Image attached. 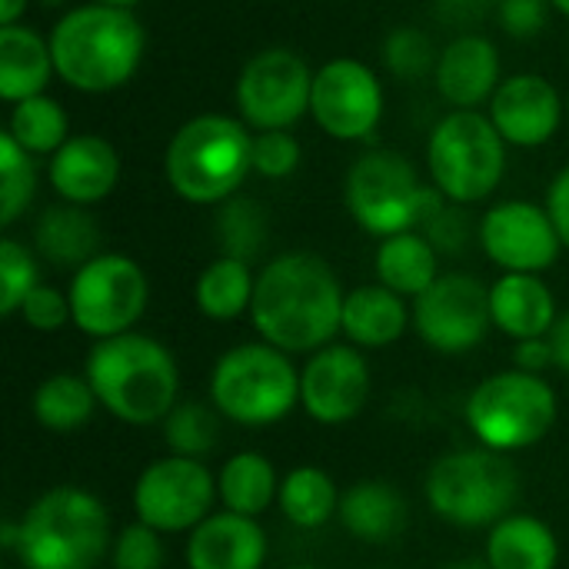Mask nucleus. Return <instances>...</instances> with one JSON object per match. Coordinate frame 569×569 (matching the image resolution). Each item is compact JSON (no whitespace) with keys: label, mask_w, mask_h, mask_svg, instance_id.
Masks as SVG:
<instances>
[{"label":"nucleus","mask_w":569,"mask_h":569,"mask_svg":"<svg viewBox=\"0 0 569 569\" xmlns=\"http://www.w3.org/2000/svg\"><path fill=\"white\" fill-rule=\"evenodd\" d=\"M343 287L333 267L307 250L280 253L257 273L250 323L257 337L290 357L333 343L343 323Z\"/></svg>","instance_id":"1"},{"label":"nucleus","mask_w":569,"mask_h":569,"mask_svg":"<svg viewBox=\"0 0 569 569\" xmlns=\"http://www.w3.org/2000/svg\"><path fill=\"white\" fill-rule=\"evenodd\" d=\"M83 377L90 380L100 410L127 427L163 423L180 403V367L170 347L147 333H120L97 340Z\"/></svg>","instance_id":"2"},{"label":"nucleus","mask_w":569,"mask_h":569,"mask_svg":"<svg viewBox=\"0 0 569 569\" xmlns=\"http://www.w3.org/2000/svg\"><path fill=\"white\" fill-rule=\"evenodd\" d=\"M57 77L80 93H110L140 70L147 33L133 10L80 3L70 7L50 30Z\"/></svg>","instance_id":"3"},{"label":"nucleus","mask_w":569,"mask_h":569,"mask_svg":"<svg viewBox=\"0 0 569 569\" xmlns=\"http://www.w3.org/2000/svg\"><path fill=\"white\" fill-rule=\"evenodd\" d=\"M110 550V510L83 487L43 490L13 523V553L23 569H97Z\"/></svg>","instance_id":"4"},{"label":"nucleus","mask_w":569,"mask_h":569,"mask_svg":"<svg viewBox=\"0 0 569 569\" xmlns=\"http://www.w3.org/2000/svg\"><path fill=\"white\" fill-rule=\"evenodd\" d=\"M170 190L193 207H220L253 173V133L227 113H200L177 127L163 157Z\"/></svg>","instance_id":"5"},{"label":"nucleus","mask_w":569,"mask_h":569,"mask_svg":"<svg viewBox=\"0 0 569 569\" xmlns=\"http://www.w3.org/2000/svg\"><path fill=\"white\" fill-rule=\"evenodd\" d=\"M343 203L357 227L377 240L427 227L443 207V193L423 183L417 167L397 150H367L343 177Z\"/></svg>","instance_id":"6"},{"label":"nucleus","mask_w":569,"mask_h":569,"mask_svg":"<svg viewBox=\"0 0 569 569\" xmlns=\"http://www.w3.org/2000/svg\"><path fill=\"white\" fill-rule=\"evenodd\" d=\"M423 490L430 510L443 523L460 530H490L513 513L520 497V473L507 453L477 443L437 457Z\"/></svg>","instance_id":"7"},{"label":"nucleus","mask_w":569,"mask_h":569,"mask_svg":"<svg viewBox=\"0 0 569 569\" xmlns=\"http://www.w3.org/2000/svg\"><path fill=\"white\" fill-rule=\"evenodd\" d=\"M210 403L230 423L273 427L300 407V367L263 340L237 343L210 370Z\"/></svg>","instance_id":"8"},{"label":"nucleus","mask_w":569,"mask_h":569,"mask_svg":"<svg viewBox=\"0 0 569 569\" xmlns=\"http://www.w3.org/2000/svg\"><path fill=\"white\" fill-rule=\"evenodd\" d=\"M463 417L480 447L510 457L550 437L560 417V400L540 373L510 367L473 387Z\"/></svg>","instance_id":"9"},{"label":"nucleus","mask_w":569,"mask_h":569,"mask_svg":"<svg viewBox=\"0 0 569 569\" xmlns=\"http://www.w3.org/2000/svg\"><path fill=\"white\" fill-rule=\"evenodd\" d=\"M507 140L480 110H450L427 140L430 183L447 203L470 207L487 200L507 173Z\"/></svg>","instance_id":"10"},{"label":"nucleus","mask_w":569,"mask_h":569,"mask_svg":"<svg viewBox=\"0 0 569 569\" xmlns=\"http://www.w3.org/2000/svg\"><path fill=\"white\" fill-rule=\"evenodd\" d=\"M67 297L73 327L97 343L130 333L140 323L150 303V280L133 257L107 250L73 270Z\"/></svg>","instance_id":"11"},{"label":"nucleus","mask_w":569,"mask_h":569,"mask_svg":"<svg viewBox=\"0 0 569 569\" xmlns=\"http://www.w3.org/2000/svg\"><path fill=\"white\" fill-rule=\"evenodd\" d=\"M130 503L133 517L163 537L193 533L210 513H217V477L203 460L167 453L140 470Z\"/></svg>","instance_id":"12"},{"label":"nucleus","mask_w":569,"mask_h":569,"mask_svg":"<svg viewBox=\"0 0 569 569\" xmlns=\"http://www.w3.org/2000/svg\"><path fill=\"white\" fill-rule=\"evenodd\" d=\"M310 63L290 47H267L253 53L237 77V110L250 130H290L310 113L313 97Z\"/></svg>","instance_id":"13"},{"label":"nucleus","mask_w":569,"mask_h":569,"mask_svg":"<svg viewBox=\"0 0 569 569\" xmlns=\"http://www.w3.org/2000/svg\"><path fill=\"white\" fill-rule=\"evenodd\" d=\"M410 310L417 337L443 357L477 350L493 330L490 287L480 277L460 270L440 273L437 283L410 303Z\"/></svg>","instance_id":"14"},{"label":"nucleus","mask_w":569,"mask_h":569,"mask_svg":"<svg viewBox=\"0 0 569 569\" xmlns=\"http://www.w3.org/2000/svg\"><path fill=\"white\" fill-rule=\"evenodd\" d=\"M383 83L363 60L333 57L313 73L310 117L327 137L343 143L370 140L383 120Z\"/></svg>","instance_id":"15"},{"label":"nucleus","mask_w":569,"mask_h":569,"mask_svg":"<svg viewBox=\"0 0 569 569\" xmlns=\"http://www.w3.org/2000/svg\"><path fill=\"white\" fill-rule=\"evenodd\" d=\"M480 247L503 273H543L560 260L563 240L547 207L500 200L480 220Z\"/></svg>","instance_id":"16"},{"label":"nucleus","mask_w":569,"mask_h":569,"mask_svg":"<svg viewBox=\"0 0 569 569\" xmlns=\"http://www.w3.org/2000/svg\"><path fill=\"white\" fill-rule=\"evenodd\" d=\"M373 393V373L353 343H330L300 367V410L323 427L357 420Z\"/></svg>","instance_id":"17"},{"label":"nucleus","mask_w":569,"mask_h":569,"mask_svg":"<svg viewBox=\"0 0 569 569\" xmlns=\"http://www.w3.org/2000/svg\"><path fill=\"white\" fill-rule=\"evenodd\" d=\"M490 107V120L500 130V137L510 147H543L557 137L560 123L567 120V97H560V90L540 77V73H513L507 77Z\"/></svg>","instance_id":"18"},{"label":"nucleus","mask_w":569,"mask_h":569,"mask_svg":"<svg viewBox=\"0 0 569 569\" xmlns=\"http://www.w3.org/2000/svg\"><path fill=\"white\" fill-rule=\"evenodd\" d=\"M53 193L73 207L107 200L120 183V153L100 133H73L47 163Z\"/></svg>","instance_id":"19"},{"label":"nucleus","mask_w":569,"mask_h":569,"mask_svg":"<svg viewBox=\"0 0 569 569\" xmlns=\"http://www.w3.org/2000/svg\"><path fill=\"white\" fill-rule=\"evenodd\" d=\"M500 50L490 37L483 33H457L437 57L433 83L437 93L453 107V110H480L483 103L493 100L497 87L503 83L500 77Z\"/></svg>","instance_id":"20"},{"label":"nucleus","mask_w":569,"mask_h":569,"mask_svg":"<svg viewBox=\"0 0 569 569\" xmlns=\"http://www.w3.org/2000/svg\"><path fill=\"white\" fill-rule=\"evenodd\" d=\"M267 557L270 540L253 517L217 510L187 533V569H263Z\"/></svg>","instance_id":"21"},{"label":"nucleus","mask_w":569,"mask_h":569,"mask_svg":"<svg viewBox=\"0 0 569 569\" xmlns=\"http://www.w3.org/2000/svg\"><path fill=\"white\" fill-rule=\"evenodd\" d=\"M490 317L493 330L513 343L550 337L560 310L557 297L540 273H503L490 283Z\"/></svg>","instance_id":"22"},{"label":"nucleus","mask_w":569,"mask_h":569,"mask_svg":"<svg viewBox=\"0 0 569 569\" xmlns=\"http://www.w3.org/2000/svg\"><path fill=\"white\" fill-rule=\"evenodd\" d=\"M413 327L410 300L393 293L383 283L353 287L343 300V323L340 333L357 350H383L393 347Z\"/></svg>","instance_id":"23"},{"label":"nucleus","mask_w":569,"mask_h":569,"mask_svg":"<svg viewBox=\"0 0 569 569\" xmlns=\"http://www.w3.org/2000/svg\"><path fill=\"white\" fill-rule=\"evenodd\" d=\"M340 527L370 547H383L397 540L407 527V500L387 480H357L340 497Z\"/></svg>","instance_id":"24"},{"label":"nucleus","mask_w":569,"mask_h":569,"mask_svg":"<svg viewBox=\"0 0 569 569\" xmlns=\"http://www.w3.org/2000/svg\"><path fill=\"white\" fill-rule=\"evenodd\" d=\"M33 247L47 263H53L60 270H80L97 253H103L100 250V227L90 217V210L63 203V200L57 207H47L37 217Z\"/></svg>","instance_id":"25"},{"label":"nucleus","mask_w":569,"mask_h":569,"mask_svg":"<svg viewBox=\"0 0 569 569\" xmlns=\"http://www.w3.org/2000/svg\"><path fill=\"white\" fill-rule=\"evenodd\" d=\"M53 73L57 70L47 37L23 23L0 27V97L10 107L40 97Z\"/></svg>","instance_id":"26"},{"label":"nucleus","mask_w":569,"mask_h":569,"mask_svg":"<svg viewBox=\"0 0 569 569\" xmlns=\"http://www.w3.org/2000/svg\"><path fill=\"white\" fill-rule=\"evenodd\" d=\"M483 560L490 569H557L560 540L533 513H510L487 533Z\"/></svg>","instance_id":"27"},{"label":"nucleus","mask_w":569,"mask_h":569,"mask_svg":"<svg viewBox=\"0 0 569 569\" xmlns=\"http://www.w3.org/2000/svg\"><path fill=\"white\" fill-rule=\"evenodd\" d=\"M373 270H377V283L390 287L393 293H400L413 303L423 290H430L437 283L440 250L420 230L397 233V237L380 240L377 257H373Z\"/></svg>","instance_id":"28"},{"label":"nucleus","mask_w":569,"mask_h":569,"mask_svg":"<svg viewBox=\"0 0 569 569\" xmlns=\"http://www.w3.org/2000/svg\"><path fill=\"white\" fill-rule=\"evenodd\" d=\"M280 480L283 477H277V467L270 457H263L257 450H240L217 470L220 507L230 513L260 520L277 503Z\"/></svg>","instance_id":"29"},{"label":"nucleus","mask_w":569,"mask_h":569,"mask_svg":"<svg viewBox=\"0 0 569 569\" xmlns=\"http://www.w3.org/2000/svg\"><path fill=\"white\" fill-rule=\"evenodd\" d=\"M253 290H257V273L250 270V263L220 253L217 260H210L200 270L197 287H193V300L207 320L230 323V320H240L243 313H250Z\"/></svg>","instance_id":"30"},{"label":"nucleus","mask_w":569,"mask_h":569,"mask_svg":"<svg viewBox=\"0 0 569 569\" xmlns=\"http://www.w3.org/2000/svg\"><path fill=\"white\" fill-rule=\"evenodd\" d=\"M33 420L50 433H73L93 420L100 400L83 373H50L33 390Z\"/></svg>","instance_id":"31"},{"label":"nucleus","mask_w":569,"mask_h":569,"mask_svg":"<svg viewBox=\"0 0 569 569\" xmlns=\"http://www.w3.org/2000/svg\"><path fill=\"white\" fill-rule=\"evenodd\" d=\"M340 487L333 477L320 467H293L280 480V497L277 507L287 523L300 530H320L340 513Z\"/></svg>","instance_id":"32"},{"label":"nucleus","mask_w":569,"mask_h":569,"mask_svg":"<svg viewBox=\"0 0 569 569\" xmlns=\"http://www.w3.org/2000/svg\"><path fill=\"white\" fill-rule=\"evenodd\" d=\"M7 133L33 157H53L73 137L67 110L47 93L13 103L10 120H7Z\"/></svg>","instance_id":"33"},{"label":"nucleus","mask_w":569,"mask_h":569,"mask_svg":"<svg viewBox=\"0 0 569 569\" xmlns=\"http://www.w3.org/2000/svg\"><path fill=\"white\" fill-rule=\"evenodd\" d=\"M220 413L213 403L203 400H180L163 427V443L173 457H190V460H207L217 443H220Z\"/></svg>","instance_id":"34"},{"label":"nucleus","mask_w":569,"mask_h":569,"mask_svg":"<svg viewBox=\"0 0 569 569\" xmlns=\"http://www.w3.org/2000/svg\"><path fill=\"white\" fill-rule=\"evenodd\" d=\"M267 233H270V223H267V213L257 200L250 197H233L227 203H220V217H217V237H220V247L227 257H237V260H253L263 243H267Z\"/></svg>","instance_id":"35"},{"label":"nucleus","mask_w":569,"mask_h":569,"mask_svg":"<svg viewBox=\"0 0 569 569\" xmlns=\"http://www.w3.org/2000/svg\"><path fill=\"white\" fill-rule=\"evenodd\" d=\"M37 193L33 153H27L7 130L0 133V223L13 227Z\"/></svg>","instance_id":"36"},{"label":"nucleus","mask_w":569,"mask_h":569,"mask_svg":"<svg viewBox=\"0 0 569 569\" xmlns=\"http://www.w3.org/2000/svg\"><path fill=\"white\" fill-rule=\"evenodd\" d=\"M437 50L427 30L420 27H393L383 40V67L397 77V80H420L427 73L437 70Z\"/></svg>","instance_id":"37"},{"label":"nucleus","mask_w":569,"mask_h":569,"mask_svg":"<svg viewBox=\"0 0 569 569\" xmlns=\"http://www.w3.org/2000/svg\"><path fill=\"white\" fill-rule=\"evenodd\" d=\"M40 287V267L27 243L3 237L0 240V313L17 317L20 303Z\"/></svg>","instance_id":"38"},{"label":"nucleus","mask_w":569,"mask_h":569,"mask_svg":"<svg viewBox=\"0 0 569 569\" xmlns=\"http://www.w3.org/2000/svg\"><path fill=\"white\" fill-rule=\"evenodd\" d=\"M163 563H167L163 533H157L153 527L133 520L113 537V550H110L113 569H163Z\"/></svg>","instance_id":"39"},{"label":"nucleus","mask_w":569,"mask_h":569,"mask_svg":"<svg viewBox=\"0 0 569 569\" xmlns=\"http://www.w3.org/2000/svg\"><path fill=\"white\" fill-rule=\"evenodd\" d=\"M300 167V140L290 130L253 133V173L263 180H287Z\"/></svg>","instance_id":"40"},{"label":"nucleus","mask_w":569,"mask_h":569,"mask_svg":"<svg viewBox=\"0 0 569 569\" xmlns=\"http://www.w3.org/2000/svg\"><path fill=\"white\" fill-rule=\"evenodd\" d=\"M30 330L37 333H57L63 330L67 323H73V313H70V297L67 290H57L50 283H40L23 303H20V313H17Z\"/></svg>","instance_id":"41"},{"label":"nucleus","mask_w":569,"mask_h":569,"mask_svg":"<svg viewBox=\"0 0 569 569\" xmlns=\"http://www.w3.org/2000/svg\"><path fill=\"white\" fill-rule=\"evenodd\" d=\"M550 10H553L550 0H500L497 20H500L503 33H510L517 40H530L547 30Z\"/></svg>","instance_id":"42"},{"label":"nucleus","mask_w":569,"mask_h":569,"mask_svg":"<svg viewBox=\"0 0 569 569\" xmlns=\"http://www.w3.org/2000/svg\"><path fill=\"white\" fill-rule=\"evenodd\" d=\"M423 233L430 237V243L437 250H450V253H460L463 243H467V217L457 203H447L427 227Z\"/></svg>","instance_id":"43"},{"label":"nucleus","mask_w":569,"mask_h":569,"mask_svg":"<svg viewBox=\"0 0 569 569\" xmlns=\"http://www.w3.org/2000/svg\"><path fill=\"white\" fill-rule=\"evenodd\" d=\"M500 0H433L437 7V17L450 27H460L463 33H473V27L490 13L497 10Z\"/></svg>","instance_id":"44"},{"label":"nucleus","mask_w":569,"mask_h":569,"mask_svg":"<svg viewBox=\"0 0 569 569\" xmlns=\"http://www.w3.org/2000/svg\"><path fill=\"white\" fill-rule=\"evenodd\" d=\"M543 207L550 210V217H553V223H557V233H560L563 247L569 250V167H563V170L553 177Z\"/></svg>","instance_id":"45"},{"label":"nucleus","mask_w":569,"mask_h":569,"mask_svg":"<svg viewBox=\"0 0 569 569\" xmlns=\"http://www.w3.org/2000/svg\"><path fill=\"white\" fill-rule=\"evenodd\" d=\"M513 367L517 370H527V373H540L553 367V350H550V340H523V343H513Z\"/></svg>","instance_id":"46"},{"label":"nucleus","mask_w":569,"mask_h":569,"mask_svg":"<svg viewBox=\"0 0 569 569\" xmlns=\"http://www.w3.org/2000/svg\"><path fill=\"white\" fill-rule=\"evenodd\" d=\"M547 340H550V350H553V367L569 377V310H563L557 317V323H553Z\"/></svg>","instance_id":"47"},{"label":"nucleus","mask_w":569,"mask_h":569,"mask_svg":"<svg viewBox=\"0 0 569 569\" xmlns=\"http://www.w3.org/2000/svg\"><path fill=\"white\" fill-rule=\"evenodd\" d=\"M30 0H0V27H13L20 23L23 10H27Z\"/></svg>","instance_id":"48"},{"label":"nucleus","mask_w":569,"mask_h":569,"mask_svg":"<svg viewBox=\"0 0 569 569\" xmlns=\"http://www.w3.org/2000/svg\"><path fill=\"white\" fill-rule=\"evenodd\" d=\"M443 569H490L487 560H457V563H447Z\"/></svg>","instance_id":"49"},{"label":"nucleus","mask_w":569,"mask_h":569,"mask_svg":"<svg viewBox=\"0 0 569 569\" xmlns=\"http://www.w3.org/2000/svg\"><path fill=\"white\" fill-rule=\"evenodd\" d=\"M93 3H103V7H120V10H133L140 0H93Z\"/></svg>","instance_id":"50"},{"label":"nucleus","mask_w":569,"mask_h":569,"mask_svg":"<svg viewBox=\"0 0 569 569\" xmlns=\"http://www.w3.org/2000/svg\"><path fill=\"white\" fill-rule=\"evenodd\" d=\"M553 3V10H560L563 17H569V0H550Z\"/></svg>","instance_id":"51"},{"label":"nucleus","mask_w":569,"mask_h":569,"mask_svg":"<svg viewBox=\"0 0 569 569\" xmlns=\"http://www.w3.org/2000/svg\"><path fill=\"white\" fill-rule=\"evenodd\" d=\"M283 569H317V567H307V563H297V567H283Z\"/></svg>","instance_id":"52"},{"label":"nucleus","mask_w":569,"mask_h":569,"mask_svg":"<svg viewBox=\"0 0 569 569\" xmlns=\"http://www.w3.org/2000/svg\"><path fill=\"white\" fill-rule=\"evenodd\" d=\"M567 120H569V93H567Z\"/></svg>","instance_id":"53"}]
</instances>
